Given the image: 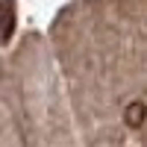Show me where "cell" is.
Here are the masks:
<instances>
[{"label":"cell","mask_w":147,"mask_h":147,"mask_svg":"<svg viewBox=\"0 0 147 147\" xmlns=\"http://www.w3.org/2000/svg\"><path fill=\"white\" fill-rule=\"evenodd\" d=\"M144 118H147L144 103H132V106L127 109V124H129V127H141V124H144Z\"/></svg>","instance_id":"2"},{"label":"cell","mask_w":147,"mask_h":147,"mask_svg":"<svg viewBox=\"0 0 147 147\" xmlns=\"http://www.w3.org/2000/svg\"><path fill=\"white\" fill-rule=\"evenodd\" d=\"M15 30V3L12 0H0V44H6Z\"/></svg>","instance_id":"1"}]
</instances>
